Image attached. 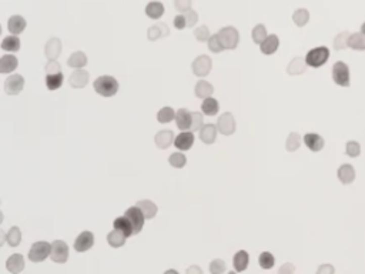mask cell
Here are the masks:
<instances>
[{
    "label": "cell",
    "instance_id": "ac0fdd59",
    "mask_svg": "<svg viewBox=\"0 0 365 274\" xmlns=\"http://www.w3.org/2000/svg\"><path fill=\"white\" fill-rule=\"evenodd\" d=\"M24 266H26V263H24V257L22 254H13L6 261V268L12 274L22 273L24 270Z\"/></svg>",
    "mask_w": 365,
    "mask_h": 274
},
{
    "label": "cell",
    "instance_id": "277c9868",
    "mask_svg": "<svg viewBox=\"0 0 365 274\" xmlns=\"http://www.w3.org/2000/svg\"><path fill=\"white\" fill-rule=\"evenodd\" d=\"M50 254H52V244L48 242H36L32 244L29 250V260L33 263H40L50 257Z\"/></svg>",
    "mask_w": 365,
    "mask_h": 274
},
{
    "label": "cell",
    "instance_id": "30bf717a",
    "mask_svg": "<svg viewBox=\"0 0 365 274\" xmlns=\"http://www.w3.org/2000/svg\"><path fill=\"white\" fill-rule=\"evenodd\" d=\"M217 129L218 132L224 136H231V134L236 132V120H234V116L231 114L230 111L224 113L218 118V122H217Z\"/></svg>",
    "mask_w": 365,
    "mask_h": 274
},
{
    "label": "cell",
    "instance_id": "484cf974",
    "mask_svg": "<svg viewBox=\"0 0 365 274\" xmlns=\"http://www.w3.org/2000/svg\"><path fill=\"white\" fill-rule=\"evenodd\" d=\"M26 19L22 16H12L8 22V29L12 34H20L26 29Z\"/></svg>",
    "mask_w": 365,
    "mask_h": 274
},
{
    "label": "cell",
    "instance_id": "d6a6232c",
    "mask_svg": "<svg viewBox=\"0 0 365 274\" xmlns=\"http://www.w3.org/2000/svg\"><path fill=\"white\" fill-rule=\"evenodd\" d=\"M113 227L114 228H119L121 230L124 234L130 237V236H133V224H131V221L126 217V216H123V217H117V219L114 220V223H113Z\"/></svg>",
    "mask_w": 365,
    "mask_h": 274
},
{
    "label": "cell",
    "instance_id": "7bdbcfd3",
    "mask_svg": "<svg viewBox=\"0 0 365 274\" xmlns=\"http://www.w3.org/2000/svg\"><path fill=\"white\" fill-rule=\"evenodd\" d=\"M168 163L170 166H173L175 169H182L184 166L187 165V157L184 156L182 153L177 151V153H173L171 156L168 157Z\"/></svg>",
    "mask_w": 365,
    "mask_h": 274
},
{
    "label": "cell",
    "instance_id": "ffe728a7",
    "mask_svg": "<svg viewBox=\"0 0 365 274\" xmlns=\"http://www.w3.org/2000/svg\"><path fill=\"white\" fill-rule=\"evenodd\" d=\"M278 46H280V39L277 34H268L267 39L260 45V50L264 55H274L277 52Z\"/></svg>",
    "mask_w": 365,
    "mask_h": 274
},
{
    "label": "cell",
    "instance_id": "9f6ffc18",
    "mask_svg": "<svg viewBox=\"0 0 365 274\" xmlns=\"http://www.w3.org/2000/svg\"><path fill=\"white\" fill-rule=\"evenodd\" d=\"M323 273H334V267L333 266H328V264H326V266H321L320 268H318V274H323Z\"/></svg>",
    "mask_w": 365,
    "mask_h": 274
},
{
    "label": "cell",
    "instance_id": "ee69618b",
    "mask_svg": "<svg viewBox=\"0 0 365 274\" xmlns=\"http://www.w3.org/2000/svg\"><path fill=\"white\" fill-rule=\"evenodd\" d=\"M175 119V111L171 107H163L157 113V120L160 123H170Z\"/></svg>",
    "mask_w": 365,
    "mask_h": 274
},
{
    "label": "cell",
    "instance_id": "b9f144b4",
    "mask_svg": "<svg viewBox=\"0 0 365 274\" xmlns=\"http://www.w3.org/2000/svg\"><path fill=\"white\" fill-rule=\"evenodd\" d=\"M349 36H351L349 31H341L340 34H337L335 39H334V49L335 50H344L345 47H348Z\"/></svg>",
    "mask_w": 365,
    "mask_h": 274
},
{
    "label": "cell",
    "instance_id": "d6986e66",
    "mask_svg": "<svg viewBox=\"0 0 365 274\" xmlns=\"http://www.w3.org/2000/svg\"><path fill=\"white\" fill-rule=\"evenodd\" d=\"M217 130L218 129L215 125H211V123L204 125L200 130V140L206 144H213L217 139Z\"/></svg>",
    "mask_w": 365,
    "mask_h": 274
},
{
    "label": "cell",
    "instance_id": "4fadbf2b",
    "mask_svg": "<svg viewBox=\"0 0 365 274\" xmlns=\"http://www.w3.org/2000/svg\"><path fill=\"white\" fill-rule=\"evenodd\" d=\"M191 120H193V114L191 111L187 109H178L175 111V123L177 127L181 132H187L191 129Z\"/></svg>",
    "mask_w": 365,
    "mask_h": 274
},
{
    "label": "cell",
    "instance_id": "836d02e7",
    "mask_svg": "<svg viewBox=\"0 0 365 274\" xmlns=\"http://www.w3.org/2000/svg\"><path fill=\"white\" fill-rule=\"evenodd\" d=\"M218 110H220V104L213 97L204 99V102L201 104V111L207 116H215L218 113Z\"/></svg>",
    "mask_w": 365,
    "mask_h": 274
},
{
    "label": "cell",
    "instance_id": "6da1fadb",
    "mask_svg": "<svg viewBox=\"0 0 365 274\" xmlns=\"http://www.w3.org/2000/svg\"><path fill=\"white\" fill-rule=\"evenodd\" d=\"M93 86H95L96 93L103 96V97L116 96L119 92V82L113 76H99L95 80Z\"/></svg>",
    "mask_w": 365,
    "mask_h": 274
},
{
    "label": "cell",
    "instance_id": "44dd1931",
    "mask_svg": "<svg viewBox=\"0 0 365 274\" xmlns=\"http://www.w3.org/2000/svg\"><path fill=\"white\" fill-rule=\"evenodd\" d=\"M307 62H305V57H294L293 60L290 62L288 67H287V73L291 74V76H297V74H302L305 69H307Z\"/></svg>",
    "mask_w": 365,
    "mask_h": 274
},
{
    "label": "cell",
    "instance_id": "4316f807",
    "mask_svg": "<svg viewBox=\"0 0 365 274\" xmlns=\"http://www.w3.org/2000/svg\"><path fill=\"white\" fill-rule=\"evenodd\" d=\"M126 240H127V236L124 234L121 230H119V228H114L113 231H110L107 234V242H109V244L113 249H119L121 246H124Z\"/></svg>",
    "mask_w": 365,
    "mask_h": 274
},
{
    "label": "cell",
    "instance_id": "5bb4252c",
    "mask_svg": "<svg viewBox=\"0 0 365 274\" xmlns=\"http://www.w3.org/2000/svg\"><path fill=\"white\" fill-rule=\"evenodd\" d=\"M193 143H194V133H193V132H189V130L180 133L174 139V146L178 150H181V151L190 150L191 146H193Z\"/></svg>",
    "mask_w": 365,
    "mask_h": 274
},
{
    "label": "cell",
    "instance_id": "52a82bcc",
    "mask_svg": "<svg viewBox=\"0 0 365 274\" xmlns=\"http://www.w3.org/2000/svg\"><path fill=\"white\" fill-rule=\"evenodd\" d=\"M211 66H213L211 59H210L207 55H201L193 62L191 69H193V73H194L196 76H199V77H206L207 74L211 71Z\"/></svg>",
    "mask_w": 365,
    "mask_h": 274
},
{
    "label": "cell",
    "instance_id": "f907efd6",
    "mask_svg": "<svg viewBox=\"0 0 365 274\" xmlns=\"http://www.w3.org/2000/svg\"><path fill=\"white\" fill-rule=\"evenodd\" d=\"M182 15H184L186 20H187V27H194V24L199 22V13L196 10H193V9L184 12Z\"/></svg>",
    "mask_w": 365,
    "mask_h": 274
},
{
    "label": "cell",
    "instance_id": "2e32d148",
    "mask_svg": "<svg viewBox=\"0 0 365 274\" xmlns=\"http://www.w3.org/2000/svg\"><path fill=\"white\" fill-rule=\"evenodd\" d=\"M60 53H62V40L57 37H52L44 46V55L49 60H53V59H57Z\"/></svg>",
    "mask_w": 365,
    "mask_h": 274
},
{
    "label": "cell",
    "instance_id": "1f68e13d",
    "mask_svg": "<svg viewBox=\"0 0 365 274\" xmlns=\"http://www.w3.org/2000/svg\"><path fill=\"white\" fill-rule=\"evenodd\" d=\"M348 47L352 50H365V33H351L348 39Z\"/></svg>",
    "mask_w": 365,
    "mask_h": 274
},
{
    "label": "cell",
    "instance_id": "d590c367",
    "mask_svg": "<svg viewBox=\"0 0 365 274\" xmlns=\"http://www.w3.org/2000/svg\"><path fill=\"white\" fill-rule=\"evenodd\" d=\"M293 22L298 27H304L310 22V12L307 9H297L293 15Z\"/></svg>",
    "mask_w": 365,
    "mask_h": 274
},
{
    "label": "cell",
    "instance_id": "e0dca14e",
    "mask_svg": "<svg viewBox=\"0 0 365 274\" xmlns=\"http://www.w3.org/2000/svg\"><path fill=\"white\" fill-rule=\"evenodd\" d=\"M154 143L159 149H168L171 146V143H174V133L171 130H161L156 134Z\"/></svg>",
    "mask_w": 365,
    "mask_h": 274
},
{
    "label": "cell",
    "instance_id": "681fc988",
    "mask_svg": "<svg viewBox=\"0 0 365 274\" xmlns=\"http://www.w3.org/2000/svg\"><path fill=\"white\" fill-rule=\"evenodd\" d=\"M225 271V263L221 259H215L210 263V273L211 274H221Z\"/></svg>",
    "mask_w": 365,
    "mask_h": 274
},
{
    "label": "cell",
    "instance_id": "f546056e",
    "mask_svg": "<svg viewBox=\"0 0 365 274\" xmlns=\"http://www.w3.org/2000/svg\"><path fill=\"white\" fill-rule=\"evenodd\" d=\"M233 264H234V270L241 273L248 267V253L246 250H240L236 253L234 259H233Z\"/></svg>",
    "mask_w": 365,
    "mask_h": 274
},
{
    "label": "cell",
    "instance_id": "c3c4849f",
    "mask_svg": "<svg viewBox=\"0 0 365 274\" xmlns=\"http://www.w3.org/2000/svg\"><path fill=\"white\" fill-rule=\"evenodd\" d=\"M345 153L349 157H358L361 154V146L358 141H348L345 146Z\"/></svg>",
    "mask_w": 365,
    "mask_h": 274
},
{
    "label": "cell",
    "instance_id": "ab89813d",
    "mask_svg": "<svg viewBox=\"0 0 365 274\" xmlns=\"http://www.w3.org/2000/svg\"><path fill=\"white\" fill-rule=\"evenodd\" d=\"M251 36H253V42L257 45H261L264 40L267 39V29L264 24H257L253 31H251Z\"/></svg>",
    "mask_w": 365,
    "mask_h": 274
},
{
    "label": "cell",
    "instance_id": "816d5d0a",
    "mask_svg": "<svg viewBox=\"0 0 365 274\" xmlns=\"http://www.w3.org/2000/svg\"><path fill=\"white\" fill-rule=\"evenodd\" d=\"M191 3H193V0H174V8L177 12L184 13V12L190 10Z\"/></svg>",
    "mask_w": 365,
    "mask_h": 274
},
{
    "label": "cell",
    "instance_id": "e575fe53",
    "mask_svg": "<svg viewBox=\"0 0 365 274\" xmlns=\"http://www.w3.org/2000/svg\"><path fill=\"white\" fill-rule=\"evenodd\" d=\"M64 76L62 71L59 73H53V74H46V86L49 90H57L63 85Z\"/></svg>",
    "mask_w": 365,
    "mask_h": 274
},
{
    "label": "cell",
    "instance_id": "9a60e30c",
    "mask_svg": "<svg viewBox=\"0 0 365 274\" xmlns=\"http://www.w3.org/2000/svg\"><path fill=\"white\" fill-rule=\"evenodd\" d=\"M168 34H170V30H168V26L166 23H156L153 24L151 27H149L147 39L150 40V42H156L157 39L166 37Z\"/></svg>",
    "mask_w": 365,
    "mask_h": 274
},
{
    "label": "cell",
    "instance_id": "bcb514c9",
    "mask_svg": "<svg viewBox=\"0 0 365 274\" xmlns=\"http://www.w3.org/2000/svg\"><path fill=\"white\" fill-rule=\"evenodd\" d=\"M193 120H191V132H197V130H201V127L204 126V119H203V113L200 111H193Z\"/></svg>",
    "mask_w": 365,
    "mask_h": 274
},
{
    "label": "cell",
    "instance_id": "f1b7e54d",
    "mask_svg": "<svg viewBox=\"0 0 365 274\" xmlns=\"http://www.w3.org/2000/svg\"><path fill=\"white\" fill-rule=\"evenodd\" d=\"M146 15L149 16L153 20H157L161 16L164 15V5L160 2H150L146 6Z\"/></svg>",
    "mask_w": 365,
    "mask_h": 274
},
{
    "label": "cell",
    "instance_id": "74e56055",
    "mask_svg": "<svg viewBox=\"0 0 365 274\" xmlns=\"http://www.w3.org/2000/svg\"><path fill=\"white\" fill-rule=\"evenodd\" d=\"M6 242L9 243V246L17 247L20 244V242H22V231H20V228L17 227V226H13V227L10 228L8 231V236H6Z\"/></svg>",
    "mask_w": 365,
    "mask_h": 274
},
{
    "label": "cell",
    "instance_id": "f6af8a7d",
    "mask_svg": "<svg viewBox=\"0 0 365 274\" xmlns=\"http://www.w3.org/2000/svg\"><path fill=\"white\" fill-rule=\"evenodd\" d=\"M194 37L199 40V42H208V39L211 37V33H210L208 26H206V24L199 26V27L194 30Z\"/></svg>",
    "mask_w": 365,
    "mask_h": 274
},
{
    "label": "cell",
    "instance_id": "603a6c76",
    "mask_svg": "<svg viewBox=\"0 0 365 274\" xmlns=\"http://www.w3.org/2000/svg\"><path fill=\"white\" fill-rule=\"evenodd\" d=\"M337 176H338V179L342 184H351L352 181L355 180V169L351 165H342L338 169Z\"/></svg>",
    "mask_w": 365,
    "mask_h": 274
},
{
    "label": "cell",
    "instance_id": "7c38bea8",
    "mask_svg": "<svg viewBox=\"0 0 365 274\" xmlns=\"http://www.w3.org/2000/svg\"><path fill=\"white\" fill-rule=\"evenodd\" d=\"M88 79H90L88 71L83 70V69H76L69 77V85L74 89H83L87 86Z\"/></svg>",
    "mask_w": 365,
    "mask_h": 274
},
{
    "label": "cell",
    "instance_id": "ba28073f",
    "mask_svg": "<svg viewBox=\"0 0 365 274\" xmlns=\"http://www.w3.org/2000/svg\"><path fill=\"white\" fill-rule=\"evenodd\" d=\"M26 80L20 74H12L5 80V92L9 96H16L24 89Z\"/></svg>",
    "mask_w": 365,
    "mask_h": 274
},
{
    "label": "cell",
    "instance_id": "8fae6325",
    "mask_svg": "<svg viewBox=\"0 0 365 274\" xmlns=\"http://www.w3.org/2000/svg\"><path fill=\"white\" fill-rule=\"evenodd\" d=\"M93 246H95V234L92 231H83L74 240V250L79 253L90 250Z\"/></svg>",
    "mask_w": 365,
    "mask_h": 274
},
{
    "label": "cell",
    "instance_id": "cb8c5ba5",
    "mask_svg": "<svg viewBox=\"0 0 365 274\" xmlns=\"http://www.w3.org/2000/svg\"><path fill=\"white\" fill-rule=\"evenodd\" d=\"M194 93L199 99H207V97H211L213 93H214V87L211 83H208L206 80H200L197 82V85L194 87Z\"/></svg>",
    "mask_w": 365,
    "mask_h": 274
},
{
    "label": "cell",
    "instance_id": "db71d44e",
    "mask_svg": "<svg viewBox=\"0 0 365 274\" xmlns=\"http://www.w3.org/2000/svg\"><path fill=\"white\" fill-rule=\"evenodd\" d=\"M173 24H174L175 29H178V30H182L184 27H187V20H186V17L182 13H180L178 16H175L174 20H173Z\"/></svg>",
    "mask_w": 365,
    "mask_h": 274
},
{
    "label": "cell",
    "instance_id": "4dcf8cb0",
    "mask_svg": "<svg viewBox=\"0 0 365 274\" xmlns=\"http://www.w3.org/2000/svg\"><path fill=\"white\" fill-rule=\"evenodd\" d=\"M67 64H69L70 67H73V69H83V67L87 64V56H86V53H83V52H74V53L69 57Z\"/></svg>",
    "mask_w": 365,
    "mask_h": 274
},
{
    "label": "cell",
    "instance_id": "9c48e42d",
    "mask_svg": "<svg viewBox=\"0 0 365 274\" xmlns=\"http://www.w3.org/2000/svg\"><path fill=\"white\" fill-rule=\"evenodd\" d=\"M124 216L131 221V224H133V233H134V234H139V233L143 230L144 220H146L143 212L135 206V207H130V209H127L126 213H124Z\"/></svg>",
    "mask_w": 365,
    "mask_h": 274
},
{
    "label": "cell",
    "instance_id": "83f0119b",
    "mask_svg": "<svg viewBox=\"0 0 365 274\" xmlns=\"http://www.w3.org/2000/svg\"><path fill=\"white\" fill-rule=\"evenodd\" d=\"M135 206L143 212L144 214V217L147 220H151L156 214H157V212H159V209H157V206L156 204L153 203L151 200H140V202H137L135 203Z\"/></svg>",
    "mask_w": 365,
    "mask_h": 274
},
{
    "label": "cell",
    "instance_id": "3957f363",
    "mask_svg": "<svg viewBox=\"0 0 365 274\" xmlns=\"http://www.w3.org/2000/svg\"><path fill=\"white\" fill-rule=\"evenodd\" d=\"M218 37H220V42H221L224 50H225V49H227V50H234V49L238 46V43H240L238 30L236 27H233V26L222 27L221 30L218 31Z\"/></svg>",
    "mask_w": 365,
    "mask_h": 274
},
{
    "label": "cell",
    "instance_id": "7dc6e473",
    "mask_svg": "<svg viewBox=\"0 0 365 274\" xmlns=\"http://www.w3.org/2000/svg\"><path fill=\"white\" fill-rule=\"evenodd\" d=\"M208 49L213 52V53H220L224 50V47H222L221 42H220V37H218V33L217 34H211V37L208 39Z\"/></svg>",
    "mask_w": 365,
    "mask_h": 274
},
{
    "label": "cell",
    "instance_id": "f5cc1de1",
    "mask_svg": "<svg viewBox=\"0 0 365 274\" xmlns=\"http://www.w3.org/2000/svg\"><path fill=\"white\" fill-rule=\"evenodd\" d=\"M44 70H46V74H53V73L62 71V66H60V63L57 62L56 59H53V60H49L46 67H44Z\"/></svg>",
    "mask_w": 365,
    "mask_h": 274
},
{
    "label": "cell",
    "instance_id": "5b68a950",
    "mask_svg": "<svg viewBox=\"0 0 365 274\" xmlns=\"http://www.w3.org/2000/svg\"><path fill=\"white\" fill-rule=\"evenodd\" d=\"M333 80L335 85L341 87H348L351 85L349 79V67L347 63L335 62L333 66Z\"/></svg>",
    "mask_w": 365,
    "mask_h": 274
},
{
    "label": "cell",
    "instance_id": "7a4b0ae2",
    "mask_svg": "<svg viewBox=\"0 0 365 274\" xmlns=\"http://www.w3.org/2000/svg\"><path fill=\"white\" fill-rule=\"evenodd\" d=\"M328 59H330V50H328V47L326 46L315 47V49L310 50V52L307 53V56H305L307 64H308L310 67H314V69H318V67H321L323 64H326V63L328 62Z\"/></svg>",
    "mask_w": 365,
    "mask_h": 274
},
{
    "label": "cell",
    "instance_id": "f35d334b",
    "mask_svg": "<svg viewBox=\"0 0 365 274\" xmlns=\"http://www.w3.org/2000/svg\"><path fill=\"white\" fill-rule=\"evenodd\" d=\"M258 264H260V267L264 268V270H270V268H272L274 264H276V257L271 254L270 251H264V253L260 254V257H258Z\"/></svg>",
    "mask_w": 365,
    "mask_h": 274
},
{
    "label": "cell",
    "instance_id": "11a10c76",
    "mask_svg": "<svg viewBox=\"0 0 365 274\" xmlns=\"http://www.w3.org/2000/svg\"><path fill=\"white\" fill-rule=\"evenodd\" d=\"M294 271H295V267H294L291 263H287V264H284V266L278 270V273L280 274H288V273H294Z\"/></svg>",
    "mask_w": 365,
    "mask_h": 274
},
{
    "label": "cell",
    "instance_id": "7402d4cb",
    "mask_svg": "<svg viewBox=\"0 0 365 274\" xmlns=\"http://www.w3.org/2000/svg\"><path fill=\"white\" fill-rule=\"evenodd\" d=\"M304 143L311 151H320L324 147V139L317 133H307L304 136Z\"/></svg>",
    "mask_w": 365,
    "mask_h": 274
},
{
    "label": "cell",
    "instance_id": "8d00e7d4",
    "mask_svg": "<svg viewBox=\"0 0 365 274\" xmlns=\"http://www.w3.org/2000/svg\"><path fill=\"white\" fill-rule=\"evenodd\" d=\"M2 49L6 50V52H17L20 49V39L17 37L16 34L5 37L2 42Z\"/></svg>",
    "mask_w": 365,
    "mask_h": 274
},
{
    "label": "cell",
    "instance_id": "d4e9b609",
    "mask_svg": "<svg viewBox=\"0 0 365 274\" xmlns=\"http://www.w3.org/2000/svg\"><path fill=\"white\" fill-rule=\"evenodd\" d=\"M17 64H19V60H17L16 56L13 55L2 56V60H0V73H3V74L12 73V71L17 69Z\"/></svg>",
    "mask_w": 365,
    "mask_h": 274
},
{
    "label": "cell",
    "instance_id": "6f0895ef",
    "mask_svg": "<svg viewBox=\"0 0 365 274\" xmlns=\"http://www.w3.org/2000/svg\"><path fill=\"white\" fill-rule=\"evenodd\" d=\"M191 273H197V274H201L203 273V270L200 268V267H196V266H191L187 268V274H191Z\"/></svg>",
    "mask_w": 365,
    "mask_h": 274
},
{
    "label": "cell",
    "instance_id": "680465c9",
    "mask_svg": "<svg viewBox=\"0 0 365 274\" xmlns=\"http://www.w3.org/2000/svg\"><path fill=\"white\" fill-rule=\"evenodd\" d=\"M361 31H362V33H365V22H364V23H362V27H361Z\"/></svg>",
    "mask_w": 365,
    "mask_h": 274
},
{
    "label": "cell",
    "instance_id": "8992f818",
    "mask_svg": "<svg viewBox=\"0 0 365 274\" xmlns=\"http://www.w3.org/2000/svg\"><path fill=\"white\" fill-rule=\"evenodd\" d=\"M50 259L55 263L63 264L69 260V246L64 243L63 240H55L52 243V254Z\"/></svg>",
    "mask_w": 365,
    "mask_h": 274
},
{
    "label": "cell",
    "instance_id": "60d3db41",
    "mask_svg": "<svg viewBox=\"0 0 365 274\" xmlns=\"http://www.w3.org/2000/svg\"><path fill=\"white\" fill-rule=\"evenodd\" d=\"M300 146H301V136L298 133H295V132L290 133L286 141L287 151H295V150L300 149Z\"/></svg>",
    "mask_w": 365,
    "mask_h": 274
}]
</instances>
